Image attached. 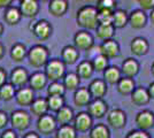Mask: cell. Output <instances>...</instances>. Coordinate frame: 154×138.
I'll use <instances>...</instances> for the list:
<instances>
[{"instance_id":"12","label":"cell","mask_w":154,"mask_h":138,"mask_svg":"<svg viewBox=\"0 0 154 138\" xmlns=\"http://www.w3.org/2000/svg\"><path fill=\"white\" fill-rule=\"evenodd\" d=\"M147 14L141 9H135L129 14V24L131 26L132 29L139 30V29L145 28L147 24Z\"/></svg>"},{"instance_id":"30","label":"cell","mask_w":154,"mask_h":138,"mask_svg":"<svg viewBox=\"0 0 154 138\" xmlns=\"http://www.w3.org/2000/svg\"><path fill=\"white\" fill-rule=\"evenodd\" d=\"M129 24V14L124 9H116L113 13V26L115 29H122Z\"/></svg>"},{"instance_id":"54","label":"cell","mask_w":154,"mask_h":138,"mask_svg":"<svg viewBox=\"0 0 154 138\" xmlns=\"http://www.w3.org/2000/svg\"><path fill=\"white\" fill-rule=\"evenodd\" d=\"M2 32H4V26L0 23V37H1V35H2Z\"/></svg>"},{"instance_id":"50","label":"cell","mask_w":154,"mask_h":138,"mask_svg":"<svg viewBox=\"0 0 154 138\" xmlns=\"http://www.w3.org/2000/svg\"><path fill=\"white\" fill-rule=\"evenodd\" d=\"M12 5V1L11 0H0V8H2V7H11Z\"/></svg>"},{"instance_id":"19","label":"cell","mask_w":154,"mask_h":138,"mask_svg":"<svg viewBox=\"0 0 154 138\" xmlns=\"http://www.w3.org/2000/svg\"><path fill=\"white\" fill-rule=\"evenodd\" d=\"M130 97H131L132 104H135L136 106L147 105L148 103H149V100H151V97L148 94L147 89L146 87H143V86L136 87L135 91L132 92V94Z\"/></svg>"},{"instance_id":"49","label":"cell","mask_w":154,"mask_h":138,"mask_svg":"<svg viewBox=\"0 0 154 138\" xmlns=\"http://www.w3.org/2000/svg\"><path fill=\"white\" fill-rule=\"evenodd\" d=\"M22 138H40V137H39V135L37 132L30 131V132H28V133H26Z\"/></svg>"},{"instance_id":"2","label":"cell","mask_w":154,"mask_h":138,"mask_svg":"<svg viewBox=\"0 0 154 138\" xmlns=\"http://www.w3.org/2000/svg\"><path fill=\"white\" fill-rule=\"evenodd\" d=\"M45 75L48 81L59 82L66 76V63L60 59H52L45 66Z\"/></svg>"},{"instance_id":"33","label":"cell","mask_w":154,"mask_h":138,"mask_svg":"<svg viewBox=\"0 0 154 138\" xmlns=\"http://www.w3.org/2000/svg\"><path fill=\"white\" fill-rule=\"evenodd\" d=\"M79 82H81V78L78 77L76 72H68L63 77V85L66 90H69V91H76L79 86Z\"/></svg>"},{"instance_id":"42","label":"cell","mask_w":154,"mask_h":138,"mask_svg":"<svg viewBox=\"0 0 154 138\" xmlns=\"http://www.w3.org/2000/svg\"><path fill=\"white\" fill-rule=\"evenodd\" d=\"M113 24V12L98 11V26H109Z\"/></svg>"},{"instance_id":"1","label":"cell","mask_w":154,"mask_h":138,"mask_svg":"<svg viewBox=\"0 0 154 138\" xmlns=\"http://www.w3.org/2000/svg\"><path fill=\"white\" fill-rule=\"evenodd\" d=\"M77 24L85 29L86 31L89 30H96L98 28V9L96 6H83L78 9L76 15Z\"/></svg>"},{"instance_id":"44","label":"cell","mask_w":154,"mask_h":138,"mask_svg":"<svg viewBox=\"0 0 154 138\" xmlns=\"http://www.w3.org/2000/svg\"><path fill=\"white\" fill-rule=\"evenodd\" d=\"M141 11H149L152 12L154 9V0H139L138 1Z\"/></svg>"},{"instance_id":"47","label":"cell","mask_w":154,"mask_h":138,"mask_svg":"<svg viewBox=\"0 0 154 138\" xmlns=\"http://www.w3.org/2000/svg\"><path fill=\"white\" fill-rule=\"evenodd\" d=\"M6 79H7L6 72H5L2 68H0V87L6 84Z\"/></svg>"},{"instance_id":"46","label":"cell","mask_w":154,"mask_h":138,"mask_svg":"<svg viewBox=\"0 0 154 138\" xmlns=\"http://www.w3.org/2000/svg\"><path fill=\"white\" fill-rule=\"evenodd\" d=\"M0 138H17V136H16V132L14 131L13 129H7L2 132Z\"/></svg>"},{"instance_id":"16","label":"cell","mask_w":154,"mask_h":138,"mask_svg":"<svg viewBox=\"0 0 154 138\" xmlns=\"http://www.w3.org/2000/svg\"><path fill=\"white\" fill-rule=\"evenodd\" d=\"M92 99H103L107 93V83L101 78H94L88 86Z\"/></svg>"},{"instance_id":"31","label":"cell","mask_w":154,"mask_h":138,"mask_svg":"<svg viewBox=\"0 0 154 138\" xmlns=\"http://www.w3.org/2000/svg\"><path fill=\"white\" fill-rule=\"evenodd\" d=\"M115 28L113 24H109V26H98V28L96 29L97 37L100 40H108L113 39L114 35H115Z\"/></svg>"},{"instance_id":"22","label":"cell","mask_w":154,"mask_h":138,"mask_svg":"<svg viewBox=\"0 0 154 138\" xmlns=\"http://www.w3.org/2000/svg\"><path fill=\"white\" fill-rule=\"evenodd\" d=\"M79 58V51L74 45L64 46L61 51V60L66 65H74Z\"/></svg>"},{"instance_id":"5","label":"cell","mask_w":154,"mask_h":138,"mask_svg":"<svg viewBox=\"0 0 154 138\" xmlns=\"http://www.w3.org/2000/svg\"><path fill=\"white\" fill-rule=\"evenodd\" d=\"M31 122V116L29 115V113L23 111V109H17L15 112L12 113L11 116V123L12 127L16 130L23 131L30 125Z\"/></svg>"},{"instance_id":"4","label":"cell","mask_w":154,"mask_h":138,"mask_svg":"<svg viewBox=\"0 0 154 138\" xmlns=\"http://www.w3.org/2000/svg\"><path fill=\"white\" fill-rule=\"evenodd\" d=\"M94 45L93 36L86 30H79L74 36V46L78 51L89 52Z\"/></svg>"},{"instance_id":"15","label":"cell","mask_w":154,"mask_h":138,"mask_svg":"<svg viewBox=\"0 0 154 138\" xmlns=\"http://www.w3.org/2000/svg\"><path fill=\"white\" fill-rule=\"evenodd\" d=\"M149 44L144 37H135L130 43V51L136 57H143L148 53Z\"/></svg>"},{"instance_id":"21","label":"cell","mask_w":154,"mask_h":138,"mask_svg":"<svg viewBox=\"0 0 154 138\" xmlns=\"http://www.w3.org/2000/svg\"><path fill=\"white\" fill-rule=\"evenodd\" d=\"M91 101L92 97L88 87H78L74 93V104L78 107H88Z\"/></svg>"},{"instance_id":"14","label":"cell","mask_w":154,"mask_h":138,"mask_svg":"<svg viewBox=\"0 0 154 138\" xmlns=\"http://www.w3.org/2000/svg\"><path fill=\"white\" fill-rule=\"evenodd\" d=\"M32 33L40 40L47 39L52 35V26L46 20H39L32 26Z\"/></svg>"},{"instance_id":"51","label":"cell","mask_w":154,"mask_h":138,"mask_svg":"<svg viewBox=\"0 0 154 138\" xmlns=\"http://www.w3.org/2000/svg\"><path fill=\"white\" fill-rule=\"evenodd\" d=\"M4 54H5V48H4V46H2V44L0 43V59L4 57Z\"/></svg>"},{"instance_id":"38","label":"cell","mask_w":154,"mask_h":138,"mask_svg":"<svg viewBox=\"0 0 154 138\" xmlns=\"http://www.w3.org/2000/svg\"><path fill=\"white\" fill-rule=\"evenodd\" d=\"M16 96L15 92V87L12 85L11 83H6L5 85H2L0 87V99L5 100V101H9L12 100Z\"/></svg>"},{"instance_id":"18","label":"cell","mask_w":154,"mask_h":138,"mask_svg":"<svg viewBox=\"0 0 154 138\" xmlns=\"http://www.w3.org/2000/svg\"><path fill=\"white\" fill-rule=\"evenodd\" d=\"M29 74L26 68L17 67L11 74V84L14 86H23L29 82Z\"/></svg>"},{"instance_id":"53","label":"cell","mask_w":154,"mask_h":138,"mask_svg":"<svg viewBox=\"0 0 154 138\" xmlns=\"http://www.w3.org/2000/svg\"><path fill=\"white\" fill-rule=\"evenodd\" d=\"M151 74H152V76L154 77V62L152 63V66H151Z\"/></svg>"},{"instance_id":"41","label":"cell","mask_w":154,"mask_h":138,"mask_svg":"<svg viewBox=\"0 0 154 138\" xmlns=\"http://www.w3.org/2000/svg\"><path fill=\"white\" fill-rule=\"evenodd\" d=\"M97 9L98 11H108V12H115L117 9V1L115 0H99L97 2Z\"/></svg>"},{"instance_id":"11","label":"cell","mask_w":154,"mask_h":138,"mask_svg":"<svg viewBox=\"0 0 154 138\" xmlns=\"http://www.w3.org/2000/svg\"><path fill=\"white\" fill-rule=\"evenodd\" d=\"M100 54L106 57L107 59H114L120 54V44L115 39H108L103 41L99 46Z\"/></svg>"},{"instance_id":"17","label":"cell","mask_w":154,"mask_h":138,"mask_svg":"<svg viewBox=\"0 0 154 138\" xmlns=\"http://www.w3.org/2000/svg\"><path fill=\"white\" fill-rule=\"evenodd\" d=\"M16 103L21 106H31L35 101V92L31 87H21L16 92Z\"/></svg>"},{"instance_id":"8","label":"cell","mask_w":154,"mask_h":138,"mask_svg":"<svg viewBox=\"0 0 154 138\" xmlns=\"http://www.w3.org/2000/svg\"><path fill=\"white\" fill-rule=\"evenodd\" d=\"M107 122L113 129H122L127 124V114L120 108H115L107 114Z\"/></svg>"},{"instance_id":"10","label":"cell","mask_w":154,"mask_h":138,"mask_svg":"<svg viewBox=\"0 0 154 138\" xmlns=\"http://www.w3.org/2000/svg\"><path fill=\"white\" fill-rule=\"evenodd\" d=\"M108 112V105L103 99H92L88 106V113L93 118H103Z\"/></svg>"},{"instance_id":"37","label":"cell","mask_w":154,"mask_h":138,"mask_svg":"<svg viewBox=\"0 0 154 138\" xmlns=\"http://www.w3.org/2000/svg\"><path fill=\"white\" fill-rule=\"evenodd\" d=\"M109 60L106 58V57H103V54H98L96 55L93 59H92V66H93V69H94V72H105L107 68L109 67Z\"/></svg>"},{"instance_id":"40","label":"cell","mask_w":154,"mask_h":138,"mask_svg":"<svg viewBox=\"0 0 154 138\" xmlns=\"http://www.w3.org/2000/svg\"><path fill=\"white\" fill-rule=\"evenodd\" d=\"M48 103V109H51L53 112L58 113L64 105V98L63 97H58V96H53L47 98Z\"/></svg>"},{"instance_id":"23","label":"cell","mask_w":154,"mask_h":138,"mask_svg":"<svg viewBox=\"0 0 154 138\" xmlns=\"http://www.w3.org/2000/svg\"><path fill=\"white\" fill-rule=\"evenodd\" d=\"M122 78V72L120 68L116 66H109L105 72H103V81L110 84V85H115L120 82V79Z\"/></svg>"},{"instance_id":"27","label":"cell","mask_w":154,"mask_h":138,"mask_svg":"<svg viewBox=\"0 0 154 138\" xmlns=\"http://www.w3.org/2000/svg\"><path fill=\"white\" fill-rule=\"evenodd\" d=\"M48 11L53 16H62L68 11V1L52 0L48 2Z\"/></svg>"},{"instance_id":"29","label":"cell","mask_w":154,"mask_h":138,"mask_svg":"<svg viewBox=\"0 0 154 138\" xmlns=\"http://www.w3.org/2000/svg\"><path fill=\"white\" fill-rule=\"evenodd\" d=\"M93 72H94V69H93V66H92V62L89 61V60H84L82 62H79V65L76 68V74L78 75L79 78H90L91 76L93 75Z\"/></svg>"},{"instance_id":"39","label":"cell","mask_w":154,"mask_h":138,"mask_svg":"<svg viewBox=\"0 0 154 138\" xmlns=\"http://www.w3.org/2000/svg\"><path fill=\"white\" fill-rule=\"evenodd\" d=\"M64 92H66V87L63 83H60V82H52L47 87V93L50 97H53V96L63 97Z\"/></svg>"},{"instance_id":"9","label":"cell","mask_w":154,"mask_h":138,"mask_svg":"<svg viewBox=\"0 0 154 138\" xmlns=\"http://www.w3.org/2000/svg\"><path fill=\"white\" fill-rule=\"evenodd\" d=\"M74 127L78 132L90 131L93 127V118L88 112H79L75 115Z\"/></svg>"},{"instance_id":"32","label":"cell","mask_w":154,"mask_h":138,"mask_svg":"<svg viewBox=\"0 0 154 138\" xmlns=\"http://www.w3.org/2000/svg\"><path fill=\"white\" fill-rule=\"evenodd\" d=\"M90 138H110V130L106 124L98 123L93 125L89 133Z\"/></svg>"},{"instance_id":"26","label":"cell","mask_w":154,"mask_h":138,"mask_svg":"<svg viewBox=\"0 0 154 138\" xmlns=\"http://www.w3.org/2000/svg\"><path fill=\"white\" fill-rule=\"evenodd\" d=\"M30 111H31L32 115L35 116H43L47 114L48 111V103L46 98H37L35 99V101L32 103V105L30 106Z\"/></svg>"},{"instance_id":"7","label":"cell","mask_w":154,"mask_h":138,"mask_svg":"<svg viewBox=\"0 0 154 138\" xmlns=\"http://www.w3.org/2000/svg\"><path fill=\"white\" fill-rule=\"evenodd\" d=\"M58 122L53 115L45 114L43 116L38 118L37 121V130L42 135H51L57 130Z\"/></svg>"},{"instance_id":"35","label":"cell","mask_w":154,"mask_h":138,"mask_svg":"<svg viewBox=\"0 0 154 138\" xmlns=\"http://www.w3.org/2000/svg\"><path fill=\"white\" fill-rule=\"evenodd\" d=\"M26 55H28V52H26V46L23 45V44H21V43H16L11 48V58L14 61H16V62L22 61Z\"/></svg>"},{"instance_id":"43","label":"cell","mask_w":154,"mask_h":138,"mask_svg":"<svg viewBox=\"0 0 154 138\" xmlns=\"http://www.w3.org/2000/svg\"><path fill=\"white\" fill-rule=\"evenodd\" d=\"M124 138H152V137H151V135H149L147 131H143V130L137 129V130H131V131H129L128 133L125 135Z\"/></svg>"},{"instance_id":"52","label":"cell","mask_w":154,"mask_h":138,"mask_svg":"<svg viewBox=\"0 0 154 138\" xmlns=\"http://www.w3.org/2000/svg\"><path fill=\"white\" fill-rule=\"evenodd\" d=\"M148 19L151 20V22H152V24H154V9L149 13V15H148Z\"/></svg>"},{"instance_id":"45","label":"cell","mask_w":154,"mask_h":138,"mask_svg":"<svg viewBox=\"0 0 154 138\" xmlns=\"http://www.w3.org/2000/svg\"><path fill=\"white\" fill-rule=\"evenodd\" d=\"M7 122H8V116H7V114L5 112H2V111H0V129L5 128L7 124Z\"/></svg>"},{"instance_id":"48","label":"cell","mask_w":154,"mask_h":138,"mask_svg":"<svg viewBox=\"0 0 154 138\" xmlns=\"http://www.w3.org/2000/svg\"><path fill=\"white\" fill-rule=\"evenodd\" d=\"M147 91H148V94H149L151 99H154V82H152V83L148 85Z\"/></svg>"},{"instance_id":"25","label":"cell","mask_w":154,"mask_h":138,"mask_svg":"<svg viewBox=\"0 0 154 138\" xmlns=\"http://www.w3.org/2000/svg\"><path fill=\"white\" fill-rule=\"evenodd\" d=\"M116 89L120 94L122 96H131L132 92L136 89V83L134 78H129V77H122L120 79V82L116 84Z\"/></svg>"},{"instance_id":"28","label":"cell","mask_w":154,"mask_h":138,"mask_svg":"<svg viewBox=\"0 0 154 138\" xmlns=\"http://www.w3.org/2000/svg\"><path fill=\"white\" fill-rule=\"evenodd\" d=\"M29 83H30V87L32 90H42V89H44L46 84H47V77H46L45 72H33L30 76V78H29Z\"/></svg>"},{"instance_id":"6","label":"cell","mask_w":154,"mask_h":138,"mask_svg":"<svg viewBox=\"0 0 154 138\" xmlns=\"http://www.w3.org/2000/svg\"><path fill=\"white\" fill-rule=\"evenodd\" d=\"M135 122L139 130L148 131L154 127V113L149 109H143L137 113Z\"/></svg>"},{"instance_id":"24","label":"cell","mask_w":154,"mask_h":138,"mask_svg":"<svg viewBox=\"0 0 154 138\" xmlns=\"http://www.w3.org/2000/svg\"><path fill=\"white\" fill-rule=\"evenodd\" d=\"M55 120L58 122V124L61 125H67L70 124L71 121L75 120V114H74V111L71 109L69 106H63L58 113H57V116H55Z\"/></svg>"},{"instance_id":"13","label":"cell","mask_w":154,"mask_h":138,"mask_svg":"<svg viewBox=\"0 0 154 138\" xmlns=\"http://www.w3.org/2000/svg\"><path fill=\"white\" fill-rule=\"evenodd\" d=\"M139 70H140V65L135 58H127L122 62L121 72H122L123 77L134 78L138 75Z\"/></svg>"},{"instance_id":"20","label":"cell","mask_w":154,"mask_h":138,"mask_svg":"<svg viewBox=\"0 0 154 138\" xmlns=\"http://www.w3.org/2000/svg\"><path fill=\"white\" fill-rule=\"evenodd\" d=\"M20 12L23 16L33 17L39 11V5L36 0H22L20 2Z\"/></svg>"},{"instance_id":"3","label":"cell","mask_w":154,"mask_h":138,"mask_svg":"<svg viewBox=\"0 0 154 138\" xmlns=\"http://www.w3.org/2000/svg\"><path fill=\"white\" fill-rule=\"evenodd\" d=\"M28 59L30 65L36 68L46 66L48 60V50L43 45H35L28 52Z\"/></svg>"},{"instance_id":"34","label":"cell","mask_w":154,"mask_h":138,"mask_svg":"<svg viewBox=\"0 0 154 138\" xmlns=\"http://www.w3.org/2000/svg\"><path fill=\"white\" fill-rule=\"evenodd\" d=\"M21 16H22V14L20 12V8L17 7H8L6 9V12H5V15H4V19L6 21V23L8 24H17L21 20Z\"/></svg>"},{"instance_id":"36","label":"cell","mask_w":154,"mask_h":138,"mask_svg":"<svg viewBox=\"0 0 154 138\" xmlns=\"http://www.w3.org/2000/svg\"><path fill=\"white\" fill-rule=\"evenodd\" d=\"M77 131L75 127L71 124L61 125L57 130L55 138H76Z\"/></svg>"}]
</instances>
